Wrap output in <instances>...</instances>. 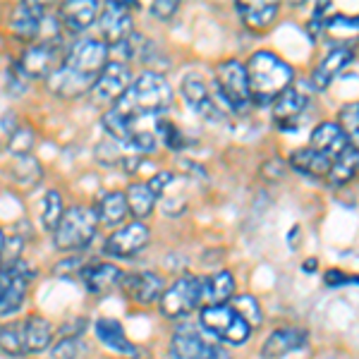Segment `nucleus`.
Returning a JSON list of instances; mask_svg holds the SVG:
<instances>
[{"mask_svg": "<svg viewBox=\"0 0 359 359\" xmlns=\"http://www.w3.org/2000/svg\"><path fill=\"white\" fill-rule=\"evenodd\" d=\"M309 340L304 328H297V326H290V328H278L264 340L262 345V357L264 359H280L290 352H297L302 350Z\"/></svg>", "mask_w": 359, "mask_h": 359, "instance_id": "obj_17", "label": "nucleus"}, {"mask_svg": "<svg viewBox=\"0 0 359 359\" xmlns=\"http://www.w3.org/2000/svg\"><path fill=\"white\" fill-rule=\"evenodd\" d=\"M3 249H5V235H3V228H0V257H3Z\"/></svg>", "mask_w": 359, "mask_h": 359, "instance_id": "obj_42", "label": "nucleus"}, {"mask_svg": "<svg viewBox=\"0 0 359 359\" xmlns=\"http://www.w3.org/2000/svg\"><path fill=\"white\" fill-rule=\"evenodd\" d=\"M91 86H94V82L79 77L77 72H72L65 65H57L55 72L48 77V89L60 98H77L86 94V91H91Z\"/></svg>", "mask_w": 359, "mask_h": 359, "instance_id": "obj_24", "label": "nucleus"}, {"mask_svg": "<svg viewBox=\"0 0 359 359\" xmlns=\"http://www.w3.org/2000/svg\"><path fill=\"white\" fill-rule=\"evenodd\" d=\"M34 130L32 127H25L20 125L17 130L13 132V137H10V151L15 156H29V149L34 147Z\"/></svg>", "mask_w": 359, "mask_h": 359, "instance_id": "obj_39", "label": "nucleus"}, {"mask_svg": "<svg viewBox=\"0 0 359 359\" xmlns=\"http://www.w3.org/2000/svg\"><path fill=\"white\" fill-rule=\"evenodd\" d=\"M123 290L132 302L137 304H154L161 302L165 292V280L161 273H154V271H137V273H125L123 276Z\"/></svg>", "mask_w": 359, "mask_h": 359, "instance_id": "obj_13", "label": "nucleus"}, {"mask_svg": "<svg viewBox=\"0 0 359 359\" xmlns=\"http://www.w3.org/2000/svg\"><path fill=\"white\" fill-rule=\"evenodd\" d=\"M149 240H151L149 225L142 221H132V223H125V225H120V228H115V233L108 235L106 245H103V252L113 259H132L149 245Z\"/></svg>", "mask_w": 359, "mask_h": 359, "instance_id": "obj_10", "label": "nucleus"}, {"mask_svg": "<svg viewBox=\"0 0 359 359\" xmlns=\"http://www.w3.org/2000/svg\"><path fill=\"white\" fill-rule=\"evenodd\" d=\"M350 147V139L343 130H340L338 123H321L311 132V142H309V149L326 158L335 161L345 149Z\"/></svg>", "mask_w": 359, "mask_h": 359, "instance_id": "obj_20", "label": "nucleus"}, {"mask_svg": "<svg viewBox=\"0 0 359 359\" xmlns=\"http://www.w3.org/2000/svg\"><path fill=\"white\" fill-rule=\"evenodd\" d=\"M249 94L259 103H273L287 86H292V67L283 62L276 53L257 50L247 62Z\"/></svg>", "mask_w": 359, "mask_h": 359, "instance_id": "obj_2", "label": "nucleus"}, {"mask_svg": "<svg viewBox=\"0 0 359 359\" xmlns=\"http://www.w3.org/2000/svg\"><path fill=\"white\" fill-rule=\"evenodd\" d=\"M230 306H233L237 314H240L249 323V326H252V331L257 326H262V306H259L254 294H235L233 304H230Z\"/></svg>", "mask_w": 359, "mask_h": 359, "instance_id": "obj_36", "label": "nucleus"}, {"mask_svg": "<svg viewBox=\"0 0 359 359\" xmlns=\"http://www.w3.org/2000/svg\"><path fill=\"white\" fill-rule=\"evenodd\" d=\"M216 91L218 103H223L230 111H247L249 103H252V94H249V79H247V67L240 60H221L216 65Z\"/></svg>", "mask_w": 359, "mask_h": 359, "instance_id": "obj_4", "label": "nucleus"}, {"mask_svg": "<svg viewBox=\"0 0 359 359\" xmlns=\"http://www.w3.org/2000/svg\"><path fill=\"white\" fill-rule=\"evenodd\" d=\"M201 299H204L201 278L182 276V278H177L172 285L165 287L163 297H161V314L165 318H182V316L192 314Z\"/></svg>", "mask_w": 359, "mask_h": 359, "instance_id": "obj_8", "label": "nucleus"}, {"mask_svg": "<svg viewBox=\"0 0 359 359\" xmlns=\"http://www.w3.org/2000/svg\"><path fill=\"white\" fill-rule=\"evenodd\" d=\"M338 118H340V123H338L340 130L347 135L352 147L359 149V101L357 103H347V106L340 108Z\"/></svg>", "mask_w": 359, "mask_h": 359, "instance_id": "obj_37", "label": "nucleus"}, {"mask_svg": "<svg viewBox=\"0 0 359 359\" xmlns=\"http://www.w3.org/2000/svg\"><path fill=\"white\" fill-rule=\"evenodd\" d=\"M127 199V208H130V216H135V221H142L149 218L156 208V196L149 187V182H132L125 192Z\"/></svg>", "mask_w": 359, "mask_h": 359, "instance_id": "obj_29", "label": "nucleus"}, {"mask_svg": "<svg viewBox=\"0 0 359 359\" xmlns=\"http://www.w3.org/2000/svg\"><path fill=\"white\" fill-rule=\"evenodd\" d=\"M46 25V8L41 3H34V0H27V3H20L13 10V17H10V27H13V34L22 41H36L43 32Z\"/></svg>", "mask_w": 359, "mask_h": 359, "instance_id": "obj_15", "label": "nucleus"}, {"mask_svg": "<svg viewBox=\"0 0 359 359\" xmlns=\"http://www.w3.org/2000/svg\"><path fill=\"white\" fill-rule=\"evenodd\" d=\"M290 165L294 168V170L304 172V175L328 177L333 161L326 158V156H321V154H316V151H311V149L306 147V149H299V151H294L290 156Z\"/></svg>", "mask_w": 359, "mask_h": 359, "instance_id": "obj_30", "label": "nucleus"}, {"mask_svg": "<svg viewBox=\"0 0 359 359\" xmlns=\"http://www.w3.org/2000/svg\"><path fill=\"white\" fill-rule=\"evenodd\" d=\"M0 352H5L8 357H27L22 323H5V326H0Z\"/></svg>", "mask_w": 359, "mask_h": 359, "instance_id": "obj_33", "label": "nucleus"}, {"mask_svg": "<svg viewBox=\"0 0 359 359\" xmlns=\"http://www.w3.org/2000/svg\"><path fill=\"white\" fill-rule=\"evenodd\" d=\"M359 170V149L357 147H347L338 158L333 161L331 172H328V180L335 184H343L347 180L355 177V172Z\"/></svg>", "mask_w": 359, "mask_h": 359, "instance_id": "obj_31", "label": "nucleus"}, {"mask_svg": "<svg viewBox=\"0 0 359 359\" xmlns=\"http://www.w3.org/2000/svg\"><path fill=\"white\" fill-rule=\"evenodd\" d=\"M237 13H240L242 22L249 29L264 32V29L273 25L278 15V3H264V0H257V3H237Z\"/></svg>", "mask_w": 359, "mask_h": 359, "instance_id": "obj_27", "label": "nucleus"}, {"mask_svg": "<svg viewBox=\"0 0 359 359\" xmlns=\"http://www.w3.org/2000/svg\"><path fill=\"white\" fill-rule=\"evenodd\" d=\"M108 60H111V48H108V43L103 41V39L86 36L82 41H74L69 46L62 65L69 67L72 72H77L79 77L89 79V82H96L101 69L108 65Z\"/></svg>", "mask_w": 359, "mask_h": 359, "instance_id": "obj_6", "label": "nucleus"}, {"mask_svg": "<svg viewBox=\"0 0 359 359\" xmlns=\"http://www.w3.org/2000/svg\"><path fill=\"white\" fill-rule=\"evenodd\" d=\"M86 352V345L79 335H62L57 343H50L48 359H79Z\"/></svg>", "mask_w": 359, "mask_h": 359, "instance_id": "obj_34", "label": "nucleus"}, {"mask_svg": "<svg viewBox=\"0 0 359 359\" xmlns=\"http://www.w3.org/2000/svg\"><path fill=\"white\" fill-rule=\"evenodd\" d=\"M201 326L206 333L230 345H242L252 335V326L230 304H213L201 309Z\"/></svg>", "mask_w": 359, "mask_h": 359, "instance_id": "obj_5", "label": "nucleus"}, {"mask_svg": "<svg viewBox=\"0 0 359 359\" xmlns=\"http://www.w3.org/2000/svg\"><path fill=\"white\" fill-rule=\"evenodd\" d=\"M94 331H96V338L101 340L108 350L118 352V355H125V357H137L139 355L137 345L127 338L123 323L115 321V318H98V321L94 323Z\"/></svg>", "mask_w": 359, "mask_h": 359, "instance_id": "obj_22", "label": "nucleus"}, {"mask_svg": "<svg viewBox=\"0 0 359 359\" xmlns=\"http://www.w3.org/2000/svg\"><path fill=\"white\" fill-rule=\"evenodd\" d=\"M132 8H137L132 0H118V3H108L101 8L98 15V32H101L103 41L108 46L123 43L135 34V25H132Z\"/></svg>", "mask_w": 359, "mask_h": 359, "instance_id": "obj_9", "label": "nucleus"}, {"mask_svg": "<svg viewBox=\"0 0 359 359\" xmlns=\"http://www.w3.org/2000/svg\"><path fill=\"white\" fill-rule=\"evenodd\" d=\"M350 62H352V48H333L331 53L318 62L314 72H311V84H314L316 89H326V86L333 82L335 74L350 65Z\"/></svg>", "mask_w": 359, "mask_h": 359, "instance_id": "obj_26", "label": "nucleus"}, {"mask_svg": "<svg viewBox=\"0 0 359 359\" xmlns=\"http://www.w3.org/2000/svg\"><path fill=\"white\" fill-rule=\"evenodd\" d=\"M94 213H96V221L106 225V228H120V225H125V218L130 216L125 192H106L94 204Z\"/></svg>", "mask_w": 359, "mask_h": 359, "instance_id": "obj_23", "label": "nucleus"}, {"mask_svg": "<svg viewBox=\"0 0 359 359\" xmlns=\"http://www.w3.org/2000/svg\"><path fill=\"white\" fill-rule=\"evenodd\" d=\"M211 359H233V357H230L228 352L223 350V347H218V350H216V355H213Z\"/></svg>", "mask_w": 359, "mask_h": 359, "instance_id": "obj_41", "label": "nucleus"}, {"mask_svg": "<svg viewBox=\"0 0 359 359\" xmlns=\"http://www.w3.org/2000/svg\"><path fill=\"white\" fill-rule=\"evenodd\" d=\"M57 57H60L57 41H36L22 53L17 69L27 82L29 79H43L57 69Z\"/></svg>", "mask_w": 359, "mask_h": 359, "instance_id": "obj_11", "label": "nucleus"}, {"mask_svg": "<svg viewBox=\"0 0 359 359\" xmlns=\"http://www.w3.org/2000/svg\"><path fill=\"white\" fill-rule=\"evenodd\" d=\"M132 86V69L127 62L108 60V65L101 69V74L96 77L94 86H91V94L98 101L106 103H118L120 98L127 94V89Z\"/></svg>", "mask_w": 359, "mask_h": 359, "instance_id": "obj_12", "label": "nucleus"}, {"mask_svg": "<svg viewBox=\"0 0 359 359\" xmlns=\"http://www.w3.org/2000/svg\"><path fill=\"white\" fill-rule=\"evenodd\" d=\"M218 347L201 335V331L184 326L170 338V347H168V357L170 359H211L216 355Z\"/></svg>", "mask_w": 359, "mask_h": 359, "instance_id": "obj_14", "label": "nucleus"}, {"mask_svg": "<svg viewBox=\"0 0 359 359\" xmlns=\"http://www.w3.org/2000/svg\"><path fill=\"white\" fill-rule=\"evenodd\" d=\"M82 280L86 285L89 294H106L111 292L113 287H118L123 283V269L115 266L111 262H96L91 266H84L82 269Z\"/></svg>", "mask_w": 359, "mask_h": 359, "instance_id": "obj_18", "label": "nucleus"}, {"mask_svg": "<svg viewBox=\"0 0 359 359\" xmlns=\"http://www.w3.org/2000/svg\"><path fill=\"white\" fill-rule=\"evenodd\" d=\"M201 292H204L206 306L213 304H228L235 297V278L230 271H216L201 280Z\"/></svg>", "mask_w": 359, "mask_h": 359, "instance_id": "obj_25", "label": "nucleus"}, {"mask_svg": "<svg viewBox=\"0 0 359 359\" xmlns=\"http://www.w3.org/2000/svg\"><path fill=\"white\" fill-rule=\"evenodd\" d=\"M172 106V89L161 72L147 69L137 79L127 94L115 103V111L120 115H158Z\"/></svg>", "mask_w": 359, "mask_h": 359, "instance_id": "obj_1", "label": "nucleus"}, {"mask_svg": "<svg viewBox=\"0 0 359 359\" xmlns=\"http://www.w3.org/2000/svg\"><path fill=\"white\" fill-rule=\"evenodd\" d=\"M65 216V204H62V192L60 189H48L41 201V223L48 233H53L57 223Z\"/></svg>", "mask_w": 359, "mask_h": 359, "instance_id": "obj_32", "label": "nucleus"}, {"mask_svg": "<svg viewBox=\"0 0 359 359\" xmlns=\"http://www.w3.org/2000/svg\"><path fill=\"white\" fill-rule=\"evenodd\" d=\"M182 96L184 101H187V106L192 108L194 113L204 115V118H218V98H216V91L208 89V84L204 79L199 77V74H187V77L182 79Z\"/></svg>", "mask_w": 359, "mask_h": 359, "instance_id": "obj_16", "label": "nucleus"}, {"mask_svg": "<svg viewBox=\"0 0 359 359\" xmlns=\"http://www.w3.org/2000/svg\"><path fill=\"white\" fill-rule=\"evenodd\" d=\"M98 15H101V5L94 3V0H69L57 10L62 27L69 29L72 34L86 32L98 20Z\"/></svg>", "mask_w": 359, "mask_h": 359, "instance_id": "obj_19", "label": "nucleus"}, {"mask_svg": "<svg viewBox=\"0 0 359 359\" xmlns=\"http://www.w3.org/2000/svg\"><path fill=\"white\" fill-rule=\"evenodd\" d=\"M22 335L27 355H41L53 343V323L41 314H32L22 321Z\"/></svg>", "mask_w": 359, "mask_h": 359, "instance_id": "obj_21", "label": "nucleus"}, {"mask_svg": "<svg viewBox=\"0 0 359 359\" xmlns=\"http://www.w3.org/2000/svg\"><path fill=\"white\" fill-rule=\"evenodd\" d=\"M96 213L94 208L77 204L67 208L62 221L53 230V242L60 252H79L94 240L96 235Z\"/></svg>", "mask_w": 359, "mask_h": 359, "instance_id": "obj_3", "label": "nucleus"}, {"mask_svg": "<svg viewBox=\"0 0 359 359\" xmlns=\"http://www.w3.org/2000/svg\"><path fill=\"white\" fill-rule=\"evenodd\" d=\"M34 276H36L34 269L27 266L22 259L13 266H5V269L0 271V316L8 318L25 306L29 280H32Z\"/></svg>", "mask_w": 359, "mask_h": 359, "instance_id": "obj_7", "label": "nucleus"}, {"mask_svg": "<svg viewBox=\"0 0 359 359\" xmlns=\"http://www.w3.org/2000/svg\"><path fill=\"white\" fill-rule=\"evenodd\" d=\"M177 8L180 5L175 3V0H158V3L151 5V15L161 22H170L172 17H175Z\"/></svg>", "mask_w": 359, "mask_h": 359, "instance_id": "obj_40", "label": "nucleus"}, {"mask_svg": "<svg viewBox=\"0 0 359 359\" xmlns=\"http://www.w3.org/2000/svg\"><path fill=\"white\" fill-rule=\"evenodd\" d=\"M158 137L165 142L168 149H172V151H180V149L187 144V139L182 137V132H180V127L175 123H170V120L161 118L158 120Z\"/></svg>", "mask_w": 359, "mask_h": 359, "instance_id": "obj_38", "label": "nucleus"}, {"mask_svg": "<svg viewBox=\"0 0 359 359\" xmlns=\"http://www.w3.org/2000/svg\"><path fill=\"white\" fill-rule=\"evenodd\" d=\"M304 108H306V96L297 86H287L273 101V118L280 125H290L292 120H297L302 115Z\"/></svg>", "mask_w": 359, "mask_h": 359, "instance_id": "obj_28", "label": "nucleus"}, {"mask_svg": "<svg viewBox=\"0 0 359 359\" xmlns=\"http://www.w3.org/2000/svg\"><path fill=\"white\" fill-rule=\"evenodd\" d=\"M10 172H13V177L20 184H25V187H32V184H36L39 180H41V165H39V161L32 158V156H17Z\"/></svg>", "mask_w": 359, "mask_h": 359, "instance_id": "obj_35", "label": "nucleus"}]
</instances>
